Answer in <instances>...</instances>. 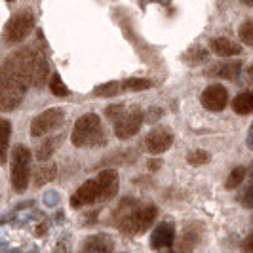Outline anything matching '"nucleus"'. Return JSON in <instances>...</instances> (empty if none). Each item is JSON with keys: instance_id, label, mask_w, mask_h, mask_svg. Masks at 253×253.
<instances>
[{"instance_id": "obj_13", "label": "nucleus", "mask_w": 253, "mask_h": 253, "mask_svg": "<svg viewBox=\"0 0 253 253\" xmlns=\"http://www.w3.org/2000/svg\"><path fill=\"white\" fill-rule=\"evenodd\" d=\"M97 185H99V202H109L118 194L120 189V177L116 169H103L97 175Z\"/></svg>"}, {"instance_id": "obj_17", "label": "nucleus", "mask_w": 253, "mask_h": 253, "mask_svg": "<svg viewBox=\"0 0 253 253\" xmlns=\"http://www.w3.org/2000/svg\"><path fill=\"white\" fill-rule=\"evenodd\" d=\"M50 73L48 57L42 53V50H35V71H33V88H42L46 84V78Z\"/></svg>"}, {"instance_id": "obj_2", "label": "nucleus", "mask_w": 253, "mask_h": 253, "mask_svg": "<svg viewBox=\"0 0 253 253\" xmlns=\"http://www.w3.org/2000/svg\"><path fill=\"white\" fill-rule=\"evenodd\" d=\"M71 141H73V145L78 147V149L103 147L107 143V133H105L101 118L93 113L82 114L75 122Z\"/></svg>"}, {"instance_id": "obj_10", "label": "nucleus", "mask_w": 253, "mask_h": 253, "mask_svg": "<svg viewBox=\"0 0 253 253\" xmlns=\"http://www.w3.org/2000/svg\"><path fill=\"white\" fill-rule=\"evenodd\" d=\"M99 202V185L95 179H88L84 181L76 192L71 196V208H84V206H91V204Z\"/></svg>"}, {"instance_id": "obj_8", "label": "nucleus", "mask_w": 253, "mask_h": 253, "mask_svg": "<svg viewBox=\"0 0 253 253\" xmlns=\"http://www.w3.org/2000/svg\"><path fill=\"white\" fill-rule=\"evenodd\" d=\"M202 240V225L200 223H190L185 227L183 234L179 236L177 242H173L171 253H192L196 246Z\"/></svg>"}, {"instance_id": "obj_18", "label": "nucleus", "mask_w": 253, "mask_h": 253, "mask_svg": "<svg viewBox=\"0 0 253 253\" xmlns=\"http://www.w3.org/2000/svg\"><path fill=\"white\" fill-rule=\"evenodd\" d=\"M10 137H12V122L6 118H0V164L2 166L8 162Z\"/></svg>"}, {"instance_id": "obj_16", "label": "nucleus", "mask_w": 253, "mask_h": 253, "mask_svg": "<svg viewBox=\"0 0 253 253\" xmlns=\"http://www.w3.org/2000/svg\"><path fill=\"white\" fill-rule=\"evenodd\" d=\"M242 73L240 61H227V63H217L210 67L204 75L206 76H215V78H227V80H234L238 78Z\"/></svg>"}, {"instance_id": "obj_15", "label": "nucleus", "mask_w": 253, "mask_h": 253, "mask_svg": "<svg viewBox=\"0 0 253 253\" xmlns=\"http://www.w3.org/2000/svg\"><path fill=\"white\" fill-rule=\"evenodd\" d=\"M210 48L211 51L219 55V57H234V55H242V46L232 42L230 38L225 37H217L210 42Z\"/></svg>"}, {"instance_id": "obj_29", "label": "nucleus", "mask_w": 253, "mask_h": 253, "mask_svg": "<svg viewBox=\"0 0 253 253\" xmlns=\"http://www.w3.org/2000/svg\"><path fill=\"white\" fill-rule=\"evenodd\" d=\"M210 152L204 151V149H196V151H190L189 154H187V162H189L190 166H204L210 162Z\"/></svg>"}, {"instance_id": "obj_21", "label": "nucleus", "mask_w": 253, "mask_h": 253, "mask_svg": "<svg viewBox=\"0 0 253 253\" xmlns=\"http://www.w3.org/2000/svg\"><path fill=\"white\" fill-rule=\"evenodd\" d=\"M59 137H48V139H44L40 145H38L37 149V158L40 162H48L51 158V154L55 151V147L59 145Z\"/></svg>"}, {"instance_id": "obj_20", "label": "nucleus", "mask_w": 253, "mask_h": 253, "mask_svg": "<svg viewBox=\"0 0 253 253\" xmlns=\"http://www.w3.org/2000/svg\"><path fill=\"white\" fill-rule=\"evenodd\" d=\"M0 91H8V93H17V95H25L27 88H23L17 80H13L2 67H0Z\"/></svg>"}, {"instance_id": "obj_28", "label": "nucleus", "mask_w": 253, "mask_h": 253, "mask_svg": "<svg viewBox=\"0 0 253 253\" xmlns=\"http://www.w3.org/2000/svg\"><path fill=\"white\" fill-rule=\"evenodd\" d=\"M151 86L152 82L147 78H127L122 82V89H127V91H143V89H149Z\"/></svg>"}, {"instance_id": "obj_24", "label": "nucleus", "mask_w": 253, "mask_h": 253, "mask_svg": "<svg viewBox=\"0 0 253 253\" xmlns=\"http://www.w3.org/2000/svg\"><path fill=\"white\" fill-rule=\"evenodd\" d=\"M208 57H210V51L206 50V48H202V46H194V48H190V50L183 55L185 63H189V65L206 63Z\"/></svg>"}, {"instance_id": "obj_12", "label": "nucleus", "mask_w": 253, "mask_h": 253, "mask_svg": "<svg viewBox=\"0 0 253 253\" xmlns=\"http://www.w3.org/2000/svg\"><path fill=\"white\" fill-rule=\"evenodd\" d=\"M175 225L169 223V221H164L160 225H156V228L152 230L151 234V248L156 250V252H162V250H171L173 242H175Z\"/></svg>"}, {"instance_id": "obj_31", "label": "nucleus", "mask_w": 253, "mask_h": 253, "mask_svg": "<svg viewBox=\"0 0 253 253\" xmlns=\"http://www.w3.org/2000/svg\"><path fill=\"white\" fill-rule=\"evenodd\" d=\"M252 194H253V187H252V185H248V187H246V190H244V194L238 198V200H240V204L246 208V210H252V206H253Z\"/></svg>"}, {"instance_id": "obj_19", "label": "nucleus", "mask_w": 253, "mask_h": 253, "mask_svg": "<svg viewBox=\"0 0 253 253\" xmlns=\"http://www.w3.org/2000/svg\"><path fill=\"white\" fill-rule=\"evenodd\" d=\"M232 111L236 114H252L253 111V93L252 91H242L232 101Z\"/></svg>"}, {"instance_id": "obj_6", "label": "nucleus", "mask_w": 253, "mask_h": 253, "mask_svg": "<svg viewBox=\"0 0 253 253\" xmlns=\"http://www.w3.org/2000/svg\"><path fill=\"white\" fill-rule=\"evenodd\" d=\"M143 122H145L143 109L137 107V105H133V107H129L127 111H124V113L120 114L118 120L114 122V135L118 139H129L135 133H139Z\"/></svg>"}, {"instance_id": "obj_23", "label": "nucleus", "mask_w": 253, "mask_h": 253, "mask_svg": "<svg viewBox=\"0 0 253 253\" xmlns=\"http://www.w3.org/2000/svg\"><path fill=\"white\" fill-rule=\"evenodd\" d=\"M57 175V168L53 164H48V166H40L37 169V173H35V183H37V187H42V185H46V183H50L53 181Z\"/></svg>"}, {"instance_id": "obj_1", "label": "nucleus", "mask_w": 253, "mask_h": 253, "mask_svg": "<svg viewBox=\"0 0 253 253\" xmlns=\"http://www.w3.org/2000/svg\"><path fill=\"white\" fill-rule=\"evenodd\" d=\"M156 215L158 210L154 204L141 202L135 198H124L114 211V223L127 236H141L151 228Z\"/></svg>"}, {"instance_id": "obj_33", "label": "nucleus", "mask_w": 253, "mask_h": 253, "mask_svg": "<svg viewBox=\"0 0 253 253\" xmlns=\"http://www.w3.org/2000/svg\"><path fill=\"white\" fill-rule=\"evenodd\" d=\"M252 242H253V236L250 234V236L246 238V242H244V250H246V252H252Z\"/></svg>"}, {"instance_id": "obj_5", "label": "nucleus", "mask_w": 253, "mask_h": 253, "mask_svg": "<svg viewBox=\"0 0 253 253\" xmlns=\"http://www.w3.org/2000/svg\"><path fill=\"white\" fill-rule=\"evenodd\" d=\"M37 25V17L31 10H19L8 19L4 29V40L8 44H19L23 42Z\"/></svg>"}, {"instance_id": "obj_32", "label": "nucleus", "mask_w": 253, "mask_h": 253, "mask_svg": "<svg viewBox=\"0 0 253 253\" xmlns=\"http://www.w3.org/2000/svg\"><path fill=\"white\" fill-rule=\"evenodd\" d=\"M124 111H126V109H124V105L120 103V105H111V107L107 109V113H105V114H107V118H109V120L116 122V120H118V116L124 113Z\"/></svg>"}, {"instance_id": "obj_4", "label": "nucleus", "mask_w": 253, "mask_h": 253, "mask_svg": "<svg viewBox=\"0 0 253 253\" xmlns=\"http://www.w3.org/2000/svg\"><path fill=\"white\" fill-rule=\"evenodd\" d=\"M31 158L33 154L25 145H15L12 151V187L15 192H25L29 187V177H31Z\"/></svg>"}, {"instance_id": "obj_26", "label": "nucleus", "mask_w": 253, "mask_h": 253, "mask_svg": "<svg viewBox=\"0 0 253 253\" xmlns=\"http://www.w3.org/2000/svg\"><path fill=\"white\" fill-rule=\"evenodd\" d=\"M122 91V82H107L103 86H97L93 89V95L97 97H113V95H118Z\"/></svg>"}, {"instance_id": "obj_14", "label": "nucleus", "mask_w": 253, "mask_h": 253, "mask_svg": "<svg viewBox=\"0 0 253 253\" xmlns=\"http://www.w3.org/2000/svg\"><path fill=\"white\" fill-rule=\"evenodd\" d=\"M114 242L109 234H91L82 242L80 253H113Z\"/></svg>"}, {"instance_id": "obj_34", "label": "nucleus", "mask_w": 253, "mask_h": 253, "mask_svg": "<svg viewBox=\"0 0 253 253\" xmlns=\"http://www.w3.org/2000/svg\"><path fill=\"white\" fill-rule=\"evenodd\" d=\"M162 164V162H160V160H154V162H151V169L152 171H154V169H158V166Z\"/></svg>"}, {"instance_id": "obj_30", "label": "nucleus", "mask_w": 253, "mask_h": 253, "mask_svg": "<svg viewBox=\"0 0 253 253\" xmlns=\"http://www.w3.org/2000/svg\"><path fill=\"white\" fill-rule=\"evenodd\" d=\"M240 40L246 44V46H252L253 44V23L252 19H248V21H244L240 25Z\"/></svg>"}, {"instance_id": "obj_9", "label": "nucleus", "mask_w": 253, "mask_h": 253, "mask_svg": "<svg viewBox=\"0 0 253 253\" xmlns=\"http://www.w3.org/2000/svg\"><path fill=\"white\" fill-rule=\"evenodd\" d=\"M202 105L211 111V113H219L227 107L228 103V89L221 84H211L202 91V97H200Z\"/></svg>"}, {"instance_id": "obj_22", "label": "nucleus", "mask_w": 253, "mask_h": 253, "mask_svg": "<svg viewBox=\"0 0 253 253\" xmlns=\"http://www.w3.org/2000/svg\"><path fill=\"white\" fill-rule=\"evenodd\" d=\"M246 175H248V168H244V166H236V168H234V169L228 173L227 183H225V189H227V190L238 189L242 183H244Z\"/></svg>"}, {"instance_id": "obj_25", "label": "nucleus", "mask_w": 253, "mask_h": 253, "mask_svg": "<svg viewBox=\"0 0 253 253\" xmlns=\"http://www.w3.org/2000/svg\"><path fill=\"white\" fill-rule=\"evenodd\" d=\"M23 101V95L17 93H8V91H0V111H13L19 107V103Z\"/></svg>"}, {"instance_id": "obj_3", "label": "nucleus", "mask_w": 253, "mask_h": 253, "mask_svg": "<svg viewBox=\"0 0 253 253\" xmlns=\"http://www.w3.org/2000/svg\"><path fill=\"white\" fill-rule=\"evenodd\" d=\"M13 80H17L23 88L33 86V71H35V50L23 48V50L13 51L6 61L0 65Z\"/></svg>"}, {"instance_id": "obj_7", "label": "nucleus", "mask_w": 253, "mask_h": 253, "mask_svg": "<svg viewBox=\"0 0 253 253\" xmlns=\"http://www.w3.org/2000/svg\"><path fill=\"white\" fill-rule=\"evenodd\" d=\"M63 109H46V111H42L31 122V135L37 137V139L48 135L50 131H53L55 127H59L63 124Z\"/></svg>"}, {"instance_id": "obj_11", "label": "nucleus", "mask_w": 253, "mask_h": 253, "mask_svg": "<svg viewBox=\"0 0 253 253\" xmlns=\"http://www.w3.org/2000/svg\"><path fill=\"white\" fill-rule=\"evenodd\" d=\"M171 145H173V133L168 127H154L151 133L147 135V139H145L147 151L154 154V156L166 152Z\"/></svg>"}, {"instance_id": "obj_27", "label": "nucleus", "mask_w": 253, "mask_h": 253, "mask_svg": "<svg viewBox=\"0 0 253 253\" xmlns=\"http://www.w3.org/2000/svg\"><path fill=\"white\" fill-rule=\"evenodd\" d=\"M50 91L53 93V95H57V97H67L71 91H69V88H67V84L63 82V78H61V75H51L50 78Z\"/></svg>"}]
</instances>
